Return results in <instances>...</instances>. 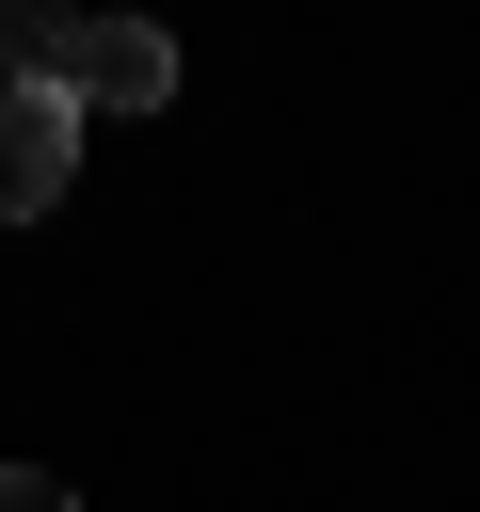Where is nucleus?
<instances>
[{
  "label": "nucleus",
  "instance_id": "f257e3e1",
  "mask_svg": "<svg viewBox=\"0 0 480 512\" xmlns=\"http://www.w3.org/2000/svg\"><path fill=\"white\" fill-rule=\"evenodd\" d=\"M48 96H64V112H160V96H176V48H160L144 16H64Z\"/></svg>",
  "mask_w": 480,
  "mask_h": 512
},
{
  "label": "nucleus",
  "instance_id": "20e7f679",
  "mask_svg": "<svg viewBox=\"0 0 480 512\" xmlns=\"http://www.w3.org/2000/svg\"><path fill=\"white\" fill-rule=\"evenodd\" d=\"M0 512H80V496H64L48 464H0Z\"/></svg>",
  "mask_w": 480,
  "mask_h": 512
},
{
  "label": "nucleus",
  "instance_id": "7ed1b4c3",
  "mask_svg": "<svg viewBox=\"0 0 480 512\" xmlns=\"http://www.w3.org/2000/svg\"><path fill=\"white\" fill-rule=\"evenodd\" d=\"M48 48H64V16H48V0H0V96L48 80Z\"/></svg>",
  "mask_w": 480,
  "mask_h": 512
},
{
  "label": "nucleus",
  "instance_id": "f03ea898",
  "mask_svg": "<svg viewBox=\"0 0 480 512\" xmlns=\"http://www.w3.org/2000/svg\"><path fill=\"white\" fill-rule=\"evenodd\" d=\"M64 176H80V112H64L48 80H16V96H0V224L64 208Z\"/></svg>",
  "mask_w": 480,
  "mask_h": 512
}]
</instances>
